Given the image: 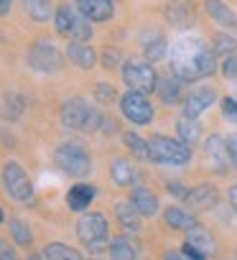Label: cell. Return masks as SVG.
Here are the masks:
<instances>
[{
	"instance_id": "cell-1",
	"label": "cell",
	"mask_w": 237,
	"mask_h": 260,
	"mask_svg": "<svg viewBox=\"0 0 237 260\" xmlns=\"http://www.w3.org/2000/svg\"><path fill=\"white\" fill-rule=\"evenodd\" d=\"M217 72V54L209 44H204L199 36H181L176 41L174 56H171V74L189 84L204 77H212Z\"/></svg>"
},
{
	"instance_id": "cell-2",
	"label": "cell",
	"mask_w": 237,
	"mask_h": 260,
	"mask_svg": "<svg viewBox=\"0 0 237 260\" xmlns=\"http://www.w3.org/2000/svg\"><path fill=\"white\" fill-rule=\"evenodd\" d=\"M61 122L69 130H82V133H94L99 130L102 115L82 97H69L61 105Z\"/></svg>"
},
{
	"instance_id": "cell-3",
	"label": "cell",
	"mask_w": 237,
	"mask_h": 260,
	"mask_svg": "<svg viewBox=\"0 0 237 260\" xmlns=\"http://www.w3.org/2000/svg\"><path fill=\"white\" fill-rule=\"evenodd\" d=\"M148 151L153 164H166V166H186L191 161V146H186L184 141L176 138H166V136H153L148 141Z\"/></svg>"
},
{
	"instance_id": "cell-4",
	"label": "cell",
	"mask_w": 237,
	"mask_h": 260,
	"mask_svg": "<svg viewBox=\"0 0 237 260\" xmlns=\"http://www.w3.org/2000/svg\"><path fill=\"white\" fill-rule=\"evenodd\" d=\"M54 164L59 166V171H64L69 176H87L92 171V158H89L87 148L79 146V143L59 146L56 153H54Z\"/></svg>"
},
{
	"instance_id": "cell-5",
	"label": "cell",
	"mask_w": 237,
	"mask_h": 260,
	"mask_svg": "<svg viewBox=\"0 0 237 260\" xmlns=\"http://www.w3.org/2000/svg\"><path fill=\"white\" fill-rule=\"evenodd\" d=\"M123 82L133 92L148 94V92H156L158 77H156V69H153L151 61H146V59H128L123 64Z\"/></svg>"
},
{
	"instance_id": "cell-6",
	"label": "cell",
	"mask_w": 237,
	"mask_h": 260,
	"mask_svg": "<svg viewBox=\"0 0 237 260\" xmlns=\"http://www.w3.org/2000/svg\"><path fill=\"white\" fill-rule=\"evenodd\" d=\"M26 61L33 72H41V74H51L64 67V56L51 41H33L26 51Z\"/></svg>"
},
{
	"instance_id": "cell-7",
	"label": "cell",
	"mask_w": 237,
	"mask_h": 260,
	"mask_svg": "<svg viewBox=\"0 0 237 260\" xmlns=\"http://www.w3.org/2000/svg\"><path fill=\"white\" fill-rule=\"evenodd\" d=\"M77 235H79V240L92 252H99L102 245H105V240H107V219H105V214H99V212L84 214L77 222Z\"/></svg>"
},
{
	"instance_id": "cell-8",
	"label": "cell",
	"mask_w": 237,
	"mask_h": 260,
	"mask_svg": "<svg viewBox=\"0 0 237 260\" xmlns=\"http://www.w3.org/2000/svg\"><path fill=\"white\" fill-rule=\"evenodd\" d=\"M3 184H6V191H8L11 199H16V202H31V199H33L31 179H28V174L23 171L21 164L8 161V164L3 166Z\"/></svg>"
},
{
	"instance_id": "cell-9",
	"label": "cell",
	"mask_w": 237,
	"mask_h": 260,
	"mask_svg": "<svg viewBox=\"0 0 237 260\" xmlns=\"http://www.w3.org/2000/svg\"><path fill=\"white\" fill-rule=\"evenodd\" d=\"M120 110L136 125H146V122L153 120V105L148 102V97L143 92H133V89L125 92L123 100H120Z\"/></svg>"
},
{
	"instance_id": "cell-10",
	"label": "cell",
	"mask_w": 237,
	"mask_h": 260,
	"mask_svg": "<svg viewBox=\"0 0 237 260\" xmlns=\"http://www.w3.org/2000/svg\"><path fill=\"white\" fill-rule=\"evenodd\" d=\"M163 16L171 26L189 28L196 21V6H194V0H168L163 8Z\"/></svg>"
},
{
	"instance_id": "cell-11",
	"label": "cell",
	"mask_w": 237,
	"mask_h": 260,
	"mask_svg": "<svg viewBox=\"0 0 237 260\" xmlns=\"http://www.w3.org/2000/svg\"><path fill=\"white\" fill-rule=\"evenodd\" d=\"M214 100H217V92L212 87H196L184 102V115L196 120L204 110H209L214 105Z\"/></svg>"
},
{
	"instance_id": "cell-12",
	"label": "cell",
	"mask_w": 237,
	"mask_h": 260,
	"mask_svg": "<svg viewBox=\"0 0 237 260\" xmlns=\"http://www.w3.org/2000/svg\"><path fill=\"white\" fill-rule=\"evenodd\" d=\"M77 11L92 23H105L115 16L112 0H77Z\"/></svg>"
},
{
	"instance_id": "cell-13",
	"label": "cell",
	"mask_w": 237,
	"mask_h": 260,
	"mask_svg": "<svg viewBox=\"0 0 237 260\" xmlns=\"http://www.w3.org/2000/svg\"><path fill=\"white\" fill-rule=\"evenodd\" d=\"M184 202L189 204V209L201 212V209H212L217 204V189L212 184H196L194 189H189V194L184 197Z\"/></svg>"
},
{
	"instance_id": "cell-14",
	"label": "cell",
	"mask_w": 237,
	"mask_h": 260,
	"mask_svg": "<svg viewBox=\"0 0 237 260\" xmlns=\"http://www.w3.org/2000/svg\"><path fill=\"white\" fill-rule=\"evenodd\" d=\"M204 148H207L209 161L219 169V174H227V166L232 164V161H229V151H227V141H224L222 136H209Z\"/></svg>"
},
{
	"instance_id": "cell-15",
	"label": "cell",
	"mask_w": 237,
	"mask_h": 260,
	"mask_svg": "<svg viewBox=\"0 0 237 260\" xmlns=\"http://www.w3.org/2000/svg\"><path fill=\"white\" fill-rule=\"evenodd\" d=\"M204 11L217 26H224V28L237 26V16L232 13V8L224 3V0H204Z\"/></svg>"
},
{
	"instance_id": "cell-16",
	"label": "cell",
	"mask_w": 237,
	"mask_h": 260,
	"mask_svg": "<svg viewBox=\"0 0 237 260\" xmlns=\"http://www.w3.org/2000/svg\"><path fill=\"white\" fill-rule=\"evenodd\" d=\"M66 56H69V61H74V64H77L79 69H84V72L94 69V64H97V51H94L89 44L72 41L69 49H66Z\"/></svg>"
},
{
	"instance_id": "cell-17",
	"label": "cell",
	"mask_w": 237,
	"mask_h": 260,
	"mask_svg": "<svg viewBox=\"0 0 237 260\" xmlns=\"http://www.w3.org/2000/svg\"><path fill=\"white\" fill-rule=\"evenodd\" d=\"M130 204L138 209L141 217H153V214L158 212V197H156L151 189H146V186H136V189H133Z\"/></svg>"
},
{
	"instance_id": "cell-18",
	"label": "cell",
	"mask_w": 237,
	"mask_h": 260,
	"mask_svg": "<svg viewBox=\"0 0 237 260\" xmlns=\"http://www.w3.org/2000/svg\"><path fill=\"white\" fill-rule=\"evenodd\" d=\"M94 194H97L94 186H89V184H77V186L69 189V194H66V204H69L72 212H84V209L92 204Z\"/></svg>"
},
{
	"instance_id": "cell-19",
	"label": "cell",
	"mask_w": 237,
	"mask_h": 260,
	"mask_svg": "<svg viewBox=\"0 0 237 260\" xmlns=\"http://www.w3.org/2000/svg\"><path fill=\"white\" fill-rule=\"evenodd\" d=\"M110 176H112V181H115L117 186H133V184L138 181V171H136L133 164L125 161V158H115V161L110 164Z\"/></svg>"
},
{
	"instance_id": "cell-20",
	"label": "cell",
	"mask_w": 237,
	"mask_h": 260,
	"mask_svg": "<svg viewBox=\"0 0 237 260\" xmlns=\"http://www.w3.org/2000/svg\"><path fill=\"white\" fill-rule=\"evenodd\" d=\"M166 51H168V41H166L163 34H151V36L143 39V54H146V61L156 64V61H161V59L166 56Z\"/></svg>"
},
{
	"instance_id": "cell-21",
	"label": "cell",
	"mask_w": 237,
	"mask_h": 260,
	"mask_svg": "<svg viewBox=\"0 0 237 260\" xmlns=\"http://www.w3.org/2000/svg\"><path fill=\"white\" fill-rule=\"evenodd\" d=\"M115 214H117V219H120L125 232H138L141 230V214H138V209L130 202H117L115 204Z\"/></svg>"
},
{
	"instance_id": "cell-22",
	"label": "cell",
	"mask_w": 237,
	"mask_h": 260,
	"mask_svg": "<svg viewBox=\"0 0 237 260\" xmlns=\"http://www.w3.org/2000/svg\"><path fill=\"white\" fill-rule=\"evenodd\" d=\"M181 84H184V82H179L174 74H168V77H158V82H156V92H158V97H161L166 105H174V102H179V97H181Z\"/></svg>"
},
{
	"instance_id": "cell-23",
	"label": "cell",
	"mask_w": 237,
	"mask_h": 260,
	"mask_svg": "<svg viewBox=\"0 0 237 260\" xmlns=\"http://www.w3.org/2000/svg\"><path fill=\"white\" fill-rule=\"evenodd\" d=\"M166 224L168 227H174V230H191V227H196L199 222H196V217L191 214V212H186V209H181V207H168L166 209Z\"/></svg>"
},
{
	"instance_id": "cell-24",
	"label": "cell",
	"mask_w": 237,
	"mask_h": 260,
	"mask_svg": "<svg viewBox=\"0 0 237 260\" xmlns=\"http://www.w3.org/2000/svg\"><path fill=\"white\" fill-rule=\"evenodd\" d=\"M186 242H191L194 247H199L204 255H209V252H214V247H217V242H214V237H212V232L209 230H204V227H191L189 232H186Z\"/></svg>"
},
{
	"instance_id": "cell-25",
	"label": "cell",
	"mask_w": 237,
	"mask_h": 260,
	"mask_svg": "<svg viewBox=\"0 0 237 260\" xmlns=\"http://www.w3.org/2000/svg\"><path fill=\"white\" fill-rule=\"evenodd\" d=\"M176 130H179V141H184L186 146L196 143V141H199V136H201V125H199L194 117H186V115H181V117H179Z\"/></svg>"
},
{
	"instance_id": "cell-26",
	"label": "cell",
	"mask_w": 237,
	"mask_h": 260,
	"mask_svg": "<svg viewBox=\"0 0 237 260\" xmlns=\"http://www.w3.org/2000/svg\"><path fill=\"white\" fill-rule=\"evenodd\" d=\"M69 36H72V41H79V44H87V41L92 39V21L84 18L77 8H74V18H72Z\"/></svg>"
},
{
	"instance_id": "cell-27",
	"label": "cell",
	"mask_w": 237,
	"mask_h": 260,
	"mask_svg": "<svg viewBox=\"0 0 237 260\" xmlns=\"http://www.w3.org/2000/svg\"><path fill=\"white\" fill-rule=\"evenodd\" d=\"M23 8H26V13H28L33 21H39V23H44V21H49V18L54 16L51 0H23Z\"/></svg>"
},
{
	"instance_id": "cell-28",
	"label": "cell",
	"mask_w": 237,
	"mask_h": 260,
	"mask_svg": "<svg viewBox=\"0 0 237 260\" xmlns=\"http://www.w3.org/2000/svg\"><path fill=\"white\" fill-rule=\"evenodd\" d=\"M44 257H46V260H82V255H79L74 247L64 245V242H51V245H46V247H44Z\"/></svg>"
},
{
	"instance_id": "cell-29",
	"label": "cell",
	"mask_w": 237,
	"mask_h": 260,
	"mask_svg": "<svg viewBox=\"0 0 237 260\" xmlns=\"http://www.w3.org/2000/svg\"><path fill=\"white\" fill-rule=\"evenodd\" d=\"M110 257L112 260H136V247L128 237H115L110 242Z\"/></svg>"
},
{
	"instance_id": "cell-30",
	"label": "cell",
	"mask_w": 237,
	"mask_h": 260,
	"mask_svg": "<svg viewBox=\"0 0 237 260\" xmlns=\"http://www.w3.org/2000/svg\"><path fill=\"white\" fill-rule=\"evenodd\" d=\"M23 112V100L18 94H6L3 100H0V117L6 120H18Z\"/></svg>"
},
{
	"instance_id": "cell-31",
	"label": "cell",
	"mask_w": 237,
	"mask_h": 260,
	"mask_svg": "<svg viewBox=\"0 0 237 260\" xmlns=\"http://www.w3.org/2000/svg\"><path fill=\"white\" fill-rule=\"evenodd\" d=\"M8 230H11L13 240H16L21 247H28V245L33 242V232H31V227H28L23 219H11V222H8Z\"/></svg>"
},
{
	"instance_id": "cell-32",
	"label": "cell",
	"mask_w": 237,
	"mask_h": 260,
	"mask_svg": "<svg viewBox=\"0 0 237 260\" xmlns=\"http://www.w3.org/2000/svg\"><path fill=\"white\" fill-rule=\"evenodd\" d=\"M125 146L130 148V153H133L138 161H148V158H151L148 143H146L138 133H133V130H130V133H125Z\"/></svg>"
},
{
	"instance_id": "cell-33",
	"label": "cell",
	"mask_w": 237,
	"mask_h": 260,
	"mask_svg": "<svg viewBox=\"0 0 237 260\" xmlns=\"http://www.w3.org/2000/svg\"><path fill=\"white\" fill-rule=\"evenodd\" d=\"M72 18H74V8H72V6H59V8H56V13H54V26H56V34L69 36Z\"/></svg>"
},
{
	"instance_id": "cell-34",
	"label": "cell",
	"mask_w": 237,
	"mask_h": 260,
	"mask_svg": "<svg viewBox=\"0 0 237 260\" xmlns=\"http://www.w3.org/2000/svg\"><path fill=\"white\" fill-rule=\"evenodd\" d=\"M212 49H214L217 56H219V54H222V56H232V54H237V39L229 36V34H217Z\"/></svg>"
},
{
	"instance_id": "cell-35",
	"label": "cell",
	"mask_w": 237,
	"mask_h": 260,
	"mask_svg": "<svg viewBox=\"0 0 237 260\" xmlns=\"http://www.w3.org/2000/svg\"><path fill=\"white\" fill-rule=\"evenodd\" d=\"M94 97H97V102H102V105H110V102L115 100V87H112V84H105V82H99V84L94 87Z\"/></svg>"
},
{
	"instance_id": "cell-36",
	"label": "cell",
	"mask_w": 237,
	"mask_h": 260,
	"mask_svg": "<svg viewBox=\"0 0 237 260\" xmlns=\"http://www.w3.org/2000/svg\"><path fill=\"white\" fill-rule=\"evenodd\" d=\"M222 115H224V120H229V122L237 125V100L224 97V100H222Z\"/></svg>"
},
{
	"instance_id": "cell-37",
	"label": "cell",
	"mask_w": 237,
	"mask_h": 260,
	"mask_svg": "<svg viewBox=\"0 0 237 260\" xmlns=\"http://www.w3.org/2000/svg\"><path fill=\"white\" fill-rule=\"evenodd\" d=\"M222 74H224L227 79H237V54H232V56L224 59V64H222Z\"/></svg>"
},
{
	"instance_id": "cell-38",
	"label": "cell",
	"mask_w": 237,
	"mask_h": 260,
	"mask_svg": "<svg viewBox=\"0 0 237 260\" xmlns=\"http://www.w3.org/2000/svg\"><path fill=\"white\" fill-rule=\"evenodd\" d=\"M181 252H184V257H186V260H207V255H204L199 247H194L191 242H184Z\"/></svg>"
},
{
	"instance_id": "cell-39",
	"label": "cell",
	"mask_w": 237,
	"mask_h": 260,
	"mask_svg": "<svg viewBox=\"0 0 237 260\" xmlns=\"http://www.w3.org/2000/svg\"><path fill=\"white\" fill-rule=\"evenodd\" d=\"M117 61H120V54H117V49H107V51H105L102 64H105L107 69H115V67H117Z\"/></svg>"
},
{
	"instance_id": "cell-40",
	"label": "cell",
	"mask_w": 237,
	"mask_h": 260,
	"mask_svg": "<svg viewBox=\"0 0 237 260\" xmlns=\"http://www.w3.org/2000/svg\"><path fill=\"white\" fill-rule=\"evenodd\" d=\"M227 151H229V161H232V166L237 169V133L227 138Z\"/></svg>"
},
{
	"instance_id": "cell-41",
	"label": "cell",
	"mask_w": 237,
	"mask_h": 260,
	"mask_svg": "<svg viewBox=\"0 0 237 260\" xmlns=\"http://www.w3.org/2000/svg\"><path fill=\"white\" fill-rule=\"evenodd\" d=\"M99 130H102L105 136H112L115 130H117V122H115V120H110V117H102V122H99Z\"/></svg>"
},
{
	"instance_id": "cell-42",
	"label": "cell",
	"mask_w": 237,
	"mask_h": 260,
	"mask_svg": "<svg viewBox=\"0 0 237 260\" xmlns=\"http://www.w3.org/2000/svg\"><path fill=\"white\" fill-rule=\"evenodd\" d=\"M0 260H16V252H13V247H8L3 240H0Z\"/></svg>"
},
{
	"instance_id": "cell-43",
	"label": "cell",
	"mask_w": 237,
	"mask_h": 260,
	"mask_svg": "<svg viewBox=\"0 0 237 260\" xmlns=\"http://www.w3.org/2000/svg\"><path fill=\"white\" fill-rule=\"evenodd\" d=\"M168 189H171V194H174V197H181V199H184V197L189 194V191H186V189H184L181 184H168Z\"/></svg>"
},
{
	"instance_id": "cell-44",
	"label": "cell",
	"mask_w": 237,
	"mask_h": 260,
	"mask_svg": "<svg viewBox=\"0 0 237 260\" xmlns=\"http://www.w3.org/2000/svg\"><path fill=\"white\" fill-rule=\"evenodd\" d=\"M227 197H229V204H232V209L237 212V184H234V186H229Z\"/></svg>"
},
{
	"instance_id": "cell-45",
	"label": "cell",
	"mask_w": 237,
	"mask_h": 260,
	"mask_svg": "<svg viewBox=\"0 0 237 260\" xmlns=\"http://www.w3.org/2000/svg\"><path fill=\"white\" fill-rule=\"evenodd\" d=\"M163 257H166V260H186V257H184V252H176V250H168Z\"/></svg>"
},
{
	"instance_id": "cell-46",
	"label": "cell",
	"mask_w": 237,
	"mask_h": 260,
	"mask_svg": "<svg viewBox=\"0 0 237 260\" xmlns=\"http://www.w3.org/2000/svg\"><path fill=\"white\" fill-rule=\"evenodd\" d=\"M11 3H13V0H0V16H8V11H11Z\"/></svg>"
},
{
	"instance_id": "cell-47",
	"label": "cell",
	"mask_w": 237,
	"mask_h": 260,
	"mask_svg": "<svg viewBox=\"0 0 237 260\" xmlns=\"http://www.w3.org/2000/svg\"><path fill=\"white\" fill-rule=\"evenodd\" d=\"M6 219V214H3V207H0V222H3Z\"/></svg>"
},
{
	"instance_id": "cell-48",
	"label": "cell",
	"mask_w": 237,
	"mask_h": 260,
	"mask_svg": "<svg viewBox=\"0 0 237 260\" xmlns=\"http://www.w3.org/2000/svg\"><path fill=\"white\" fill-rule=\"evenodd\" d=\"M28 260H44V257H39V255H31V257H28Z\"/></svg>"
},
{
	"instance_id": "cell-49",
	"label": "cell",
	"mask_w": 237,
	"mask_h": 260,
	"mask_svg": "<svg viewBox=\"0 0 237 260\" xmlns=\"http://www.w3.org/2000/svg\"><path fill=\"white\" fill-rule=\"evenodd\" d=\"M89 260H99V257H89Z\"/></svg>"
}]
</instances>
